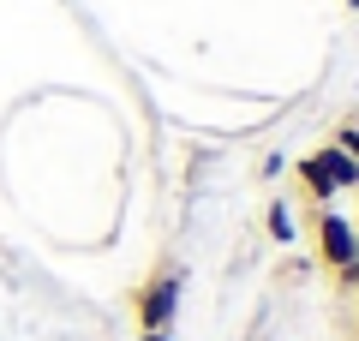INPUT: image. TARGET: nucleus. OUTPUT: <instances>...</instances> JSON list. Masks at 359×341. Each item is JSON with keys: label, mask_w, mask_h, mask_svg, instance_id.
I'll list each match as a JSON object with an SVG mask.
<instances>
[{"label": "nucleus", "mask_w": 359, "mask_h": 341, "mask_svg": "<svg viewBox=\"0 0 359 341\" xmlns=\"http://www.w3.org/2000/svg\"><path fill=\"white\" fill-rule=\"evenodd\" d=\"M335 150H341V156H353V162H359V126H335Z\"/></svg>", "instance_id": "nucleus-6"}, {"label": "nucleus", "mask_w": 359, "mask_h": 341, "mask_svg": "<svg viewBox=\"0 0 359 341\" xmlns=\"http://www.w3.org/2000/svg\"><path fill=\"white\" fill-rule=\"evenodd\" d=\"M299 180H306V198L318 203V210H330V203H335V180L323 174L318 150H311V156H299Z\"/></svg>", "instance_id": "nucleus-3"}, {"label": "nucleus", "mask_w": 359, "mask_h": 341, "mask_svg": "<svg viewBox=\"0 0 359 341\" xmlns=\"http://www.w3.org/2000/svg\"><path fill=\"white\" fill-rule=\"evenodd\" d=\"M180 293H186V276H180V264H162L138 293H132V312H138V329H144V335H168V329H174Z\"/></svg>", "instance_id": "nucleus-2"}, {"label": "nucleus", "mask_w": 359, "mask_h": 341, "mask_svg": "<svg viewBox=\"0 0 359 341\" xmlns=\"http://www.w3.org/2000/svg\"><path fill=\"white\" fill-rule=\"evenodd\" d=\"M318 258L341 288H359V227L347 222L341 210H318Z\"/></svg>", "instance_id": "nucleus-1"}, {"label": "nucleus", "mask_w": 359, "mask_h": 341, "mask_svg": "<svg viewBox=\"0 0 359 341\" xmlns=\"http://www.w3.org/2000/svg\"><path fill=\"white\" fill-rule=\"evenodd\" d=\"M353 227H359V222H353Z\"/></svg>", "instance_id": "nucleus-8"}, {"label": "nucleus", "mask_w": 359, "mask_h": 341, "mask_svg": "<svg viewBox=\"0 0 359 341\" xmlns=\"http://www.w3.org/2000/svg\"><path fill=\"white\" fill-rule=\"evenodd\" d=\"M264 234H269L276 246H294V240H299V222H294V203H287V198H276V203L264 210Z\"/></svg>", "instance_id": "nucleus-4"}, {"label": "nucleus", "mask_w": 359, "mask_h": 341, "mask_svg": "<svg viewBox=\"0 0 359 341\" xmlns=\"http://www.w3.org/2000/svg\"><path fill=\"white\" fill-rule=\"evenodd\" d=\"M144 341H168V335H144Z\"/></svg>", "instance_id": "nucleus-7"}, {"label": "nucleus", "mask_w": 359, "mask_h": 341, "mask_svg": "<svg viewBox=\"0 0 359 341\" xmlns=\"http://www.w3.org/2000/svg\"><path fill=\"white\" fill-rule=\"evenodd\" d=\"M318 162H323V174L335 180V192H341V186H359V162H353V156H341L335 144H323V150H318Z\"/></svg>", "instance_id": "nucleus-5"}]
</instances>
